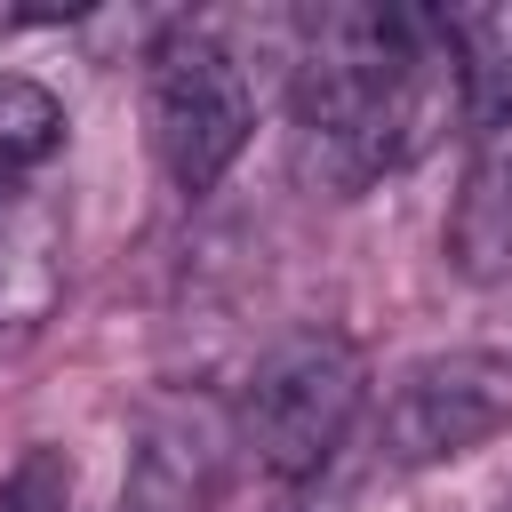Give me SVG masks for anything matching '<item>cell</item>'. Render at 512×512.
Listing matches in <instances>:
<instances>
[{
  "label": "cell",
  "instance_id": "obj_1",
  "mask_svg": "<svg viewBox=\"0 0 512 512\" xmlns=\"http://www.w3.org/2000/svg\"><path fill=\"white\" fill-rule=\"evenodd\" d=\"M464 112L448 16L424 8H312L296 48V128L328 184L408 168L440 120Z\"/></svg>",
  "mask_w": 512,
  "mask_h": 512
},
{
  "label": "cell",
  "instance_id": "obj_2",
  "mask_svg": "<svg viewBox=\"0 0 512 512\" xmlns=\"http://www.w3.org/2000/svg\"><path fill=\"white\" fill-rule=\"evenodd\" d=\"M360 408H368V352L344 328H296L248 368L232 432L272 480H312L344 448Z\"/></svg>",
  "mask_w": 512,
  "mask_h": 512
},
{
  "label": "cell",
  "instance_id": "obj_3",
  "mask_svg": "<svg viewBox=\"0 0 512 512\" xmlns=\"http://www.w3.org/2000/svg\"><path fill=\"white\" fill-rule=\"evenodd\" d=\"M144 104H152V152L176 192H216V176L240 160V144L256 128V96H248L240 56L200 24L160 32L152 72H144Z\"/></svg>",
  "mask_w": 512,
  "mask_h": 512
},
{
  "label": "cell",
  "instance_id": "obj_4",
  "mask_svg": "<svg viewBox=\"0 0 512 512\" xmlns=\"http://www.w3.org/2000/svg\"><path fill=\"white\" fill-rule=\"evenodd\" d=\"M496 432H512V352H432L416 368H400L392 400H384V456L392 464H456L472 448H488Z\"/></svg>",
  "mask_w": 512,
  "mask_h": 512
},
{
  "label": "cell",
  "instance_id": "obj_5",
  "mask_svg": "<svg viewBox=\"0 0 512 512\" xmlns=\"http://www.w3.org/2000/svg\"><path fill=\"white\" fill-rule=\"evenodd\" d=\"M224 440H240L216 408L200 400H160L136 424L128 448V480H120V512H208L216 480H224Z\"/></svg>",
  "mask_w": 512,
  "mask_h": 512
},
{
  "label": "cell",
  "instance_id": "obj_6",
  "mask_svg": "<svg viewBox=\"0 0 512 512\" xmlns=\"http://www.w3.org/2000/svg\"><path fill=\"white\" fill-rule=\"evenodd\" d=\"M448 256L464 280H512V120L472 128L464 192L448 216Z\"/></svg>",
  "mask_w": 512,
  "mask_h": 512
},
{
  "label": "cell",
  "instance_id": "obj_7",
  "mask_svg": "<svg viewBox=\"0 0 512 512\" xmlns=\"http://www.w3.org/2000/svg\"><path fill=\"white\" fill-rule=\"evenodd\" d=\"M448 48L472 128L512 120V8H448Z\"/></svg>",
  "mask_w": 512,
  "mask_h": 512
},
{
  "label": "cell",
  "instance_id": "obj_8",
  "mask_svg": "<svg viewBox=\"0 0 512 512\" xmlns=\"http://www.w3.org/2000/svg\"><path fill=\"white\" fill-rule=\"evenodd\" d=\"M56 144H64V104H56L40 80L0 72V168L24 176V168H40Z\"/></svg>",
  "mask_w": 512,
  "mask_h": 512
},
{
  "label": "cell",
  "instance_id": "obj_9",
  "mask_svg": "<svg viewBox=\"0 0 512 512\" xmlns=\"http://www.w3.org/2000/svg\"><path fill=\"white\" fill-rule=\"evenodd\" d=\"M0 512H72V464H64V448H24L0 472Z\"/></svg>",
  "mask_w": 512,
  "mask_h": 512
}]
</instances>
